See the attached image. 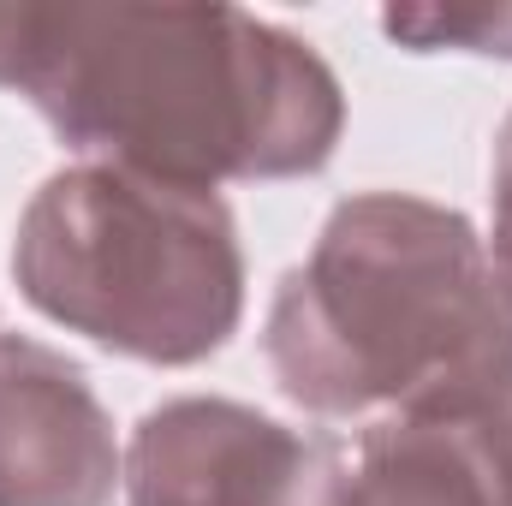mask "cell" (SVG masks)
I'll return each instance as SVG.
<instances>
[{
    "instance_id": "cell-5",
    "label": "cell",
    "mask_w": 512,
    "mask_h": 506,
    "mask_svg": "<svg viewBox=\"0 0 512 506\" xmlns=\"http://www.w3.org/2000/svg\"><path fill=\"white\" fill-rule=\"evenodd\" d=\"M126 477L90 376L24 334H0V506H108Z\"/></svg>"
},
{
    "instance_id": "cell-8",
    "label": "cell",
    "mask_w": 512,
    "mask_h": 506,
    "mask_svg": "<svg viewBox=\"0 0 512 506\" xmlns=\"http://www.w3.org/2000/svg\"><path fill=\"white\" fill-rule=\"evenodd\" d=\"M489 262L512 292V114L501 120V137H495V245H489Z\"/></svg>"
},
{
    "instance_id": "cell-4",
    "label": "cell",
    "mask_w": 512,
    "mask_h": 506,
    "mask_svg": "<svg viewBox=\"0 0 512 506\" xmlns=\"http://www.w3.org/2000/svg\"><path fill=\"white\" fill-rule=\"evenodd\" d=\"M120 489L126 506H352V459L239 399H167L131 429Z\"/></svg>"
},
{
    "instance_id": "cell-3",
    "label": "cell",
    "mask_w": 512,
    "mask_h": 506,
    "mask_svg": "<svg viewBox=\"0 0 512 506\" xmlns=\"http://www.w3.org/2000/svg\"><path fill=\"white\" fill-rule=\"evenodd\" d=\"M12 280L48 322L161 370L215 358L245 316L233 209L114 161L60 167L24 203Z\"/></svg>"
},
{
    "instance_id": "cell-2",
    "label": "cell",
    "mask_w": 512,
    "mask_h": 506,
    "mask_svg": "<svg viewBox=\"0 0 512 506\" xmlns=\"http://www.w3.org/2000/svg\"><path fill=\"white\" fill-rule=\"evenodd\" d=\"M262 358L310 417H399L512 381V292L459 209L346 197L262 322Z\"/></svg>"
},
{
    "instance_id": "cell-7",
    "label": "cell",
    "mask_w": 512,
    "mask_h": 506,
    "mask_svg": "<svg viewBox=\"0 0 512 506\" xmlns=\"http://www.w3.org/2000/svg\"><path fill=\"white\" fill-rule=\"evenodd\" d=\"M382 30L411 54H495L512 60V0H465V6H393L382 12Z\"/></svg>"
},
{
    "instance_id": "cell-1",
    "label": "cell",
    "mask_w": 512,
    "mask_h": 506,
    "mask_svg": "<svg viewBox=\"0 0 512 506\" xmlns=\"http://www.w3.org/2000/svg\"><path fill=\"white\" fill-rule=\"evenodd\" d=\"M0 90L78 155L191 191L322 173L346 131L328 60L245 6L0 0Z\"/></svg>"
},
{
    "instance_id": "cell-6",
    "label": "cell",
    "mask_w": 512,
    "mask_h": 506,
    "mask_svg": "<svg viewBox=\"0 0 512 506\" xmlns=\"http://www.w3.org/2000/svg\"><path fill=\"white\" fill-rule=\"evenodd\" d=\"M352 506H512V381L465 405L376 417L352 459Z\"/></svg>"
}]
</instances>
